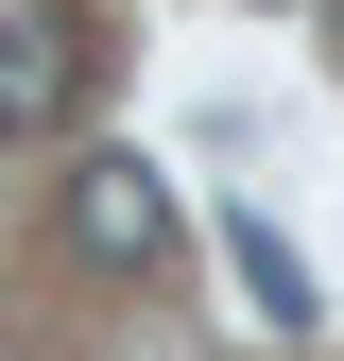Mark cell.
<instances>
[{
  "instance_id": "obj_1",
  "label": "cell",
  "mask_w": 344,
  "mask_h": 361,
  "mask_svg": "<svg viewBox=\"0 0 344 361\" xmlns=\"http://www.w3.org/2000/svg\"><path fill=\"white\" fill-rule=\"evenodd\" d=\"M52 224H69V258H86V276H155V258L190 241V207H172V172H155V155H86Z\"/></svg>"
},
{
  "instance_id": "obj_2",
  "label": "cell",
  "mask_w": 344,
  "mask_h": 361,
  "mask_svg": "<svg viewBox=\"0 0 344 361\" xmlns=\"http://www.w3.org/2000/svg\"><path fill=\"white\" fill-rule=\"evenodd\" d=\"M86 104V35L69 18H0V138H52Z\"/></svg>"
},
{
  "instance_id": "obj_3",
  "label": "cell",
  "mask_w": 344,
  "mask_h": 361,
  "mask_svg": "<svg viewBox=\"0 0 344 361\" xmlns=\"http://www.w3.org/2000/svg\"><path fill=\"white\" fill-rule=\"evenodd\" d=\"M224 276H241V310H258V327H276V344L310 327V258H293V241H276V224H258V207H224Z\"/></svg>"
},
{
  "instance_id": "obj_4",
  "label": "cell",
  "mask_w": 344,
  "mask_h": 361,
  "mask_svg": "<svg viewBox=\"0 0 344 361\" xmlns=\"http://www.w3.org/2000/svg\"><path fill=\"white\" fill-rule=\"evenodd\" d=\"M327 35H344V0H327Z\"/></svg>"
}]
</instances>
